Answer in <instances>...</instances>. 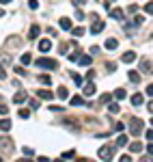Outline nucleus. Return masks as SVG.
Wrapping results in <instances>:
<instances>
[{"label": "nucleus", "mask_w": 153, "mask_h": 162, "mask_svg": "<svg viewBox=\"0 0 153 162\" xmlns=\"http://www.w3.org/2000/svg\"><path fill=\"white\" fill-rule=\"evenodd\" d=\"M114 151H116V145H104V147H99L97 156L104 160V162H110V160H112V156H114Z\"/></svg>", "instance_id": "f257e3e1"}, {"label": "nucleus", "mask_w": 153, "mask_h": 162, "mask_svg": "<svg viewBox=\"0 0 153 162\" xmlns=\"http://www.w3.org/2000/svg\"><path fill=\"white\" fill-rule=\"evenodd\" d=\"M69 61H73V63H80V65H84V67H91V65H93L91 54H80V52H73V54L69 56Z\"/></svg>", "instance_id": "f03ea898"}, {"label": "nucleus", "mask_w": 153, "mask_h": 162, "mask_svg": "<svg viewBox=\"0 0 153 162\" xmlns=\"http://www.w3.org/2000/svg\"><path fill=\"white\" fill-rule=\"evenodd\" d=\"M37 67H41V69H56L58 63L52 61V58H37Z\"/></svg>", "instance_id": "7ed1b4c3"}, {"label": "nucleus", "mask_w": 153, "mask_h": 162, "mask_svg": "<svg viewBox=\"0 0 153 162\" xmlns=\"http://www.w3.org/2000/svg\"><path fill=\"white\" fill-rule=\"evenodd\" d=\"M130 128H132V134L138 136V134L142 132V121H140V119H132V121H130Z\"/></svg>", "instance_id": "20e7f679"}, {"label": "nucleus", "mask_w": 153, "mask_h": 162, "mask_svg": "<svg viewBox=\"0 0 153 162\" xmlns=\"http://www.w3.org/2000/svg\"><path fill=\"white\" fill-rule=\"evenodd\" d=\"M37 97H39V100H45V102H50V100L54 97V93H50L47 89H39V91H37Z\"/></svg>", "instance_id": "39448f33"}, {"label": "nucleus", "mask_w": 153, "mask_h": 162, "mask_svg": "<svg viewBox=\"0 0 153 162\" xmlns=\"http://www.w3.org/2000/svg\"><path fill=\"white\" fill-rule=\"evenodd\" d=\"M104 28H106V24H104V22H101V19H95V24L91 26V33H93V35H99Z\"/></svg>", "instance_id": "423d86ee"}, {"label": "nucleus", "mask_w": 153, "mask_h": 162, "mask_svg": "<svg viewBox=\"0 0 153 162\" xmlns=\"http://www.w3.org/2000/svg\"><path fill=\"white\" fill-rule=\"evenodd\" d=\"M56 95H58V100H69V91H67V86H58V91H56Z\"/></svg>", "instance_id": "0eeeda50"}, {"label": "nucleus", "mask_w": 153, "mask_h": 162, "mask_svg": "<svg viewBox=\"0 0 153 162\" xmlns=\"http://www.w3.org/2000/svg\"><path fill=\"white\" fill-rule=\"evenodd\" d=\"M39 33H41V28H39L37 24H33V26H30V30H28V39H37V37H39Z\"/></svg>", "instance_id": "6e6552de"}, {"label": "nucleus", "mask_w": 153, "mask_h": 162, "mask_svg": "<svg viewBox=\"0 0 153 162\" xmlns=\"http://www.w3.org/2000/svg\"><path fill=\"white\" fill-rule=\"evenodd\" d=\"M119 48V41L114 39V37H110L108 41H106V50H116Z\"/></svg>", "instance_id": "1a4fd4ad"}, {"label": "nucleus", "mask_w": 153, "mask_h": 162, "mask_svg": "<svg viewBox=\"0 0 153 162\" xmlns=\"http://www.w3.org/2000/svg\"><path fill=\"white\" fill-rule=\"evenodd\" d=\"M61 28H63V30H71V28H73V24H71L69 17H63V19H61Z\"/></svg>", "instance_id": "9d476101"}, {"label": "nucleus", "mask_w": 153, "mask_h": 162, "mask_svg": "<svg viewBox=\"0 0 153 162\" xmlns=\"http://www.w3.org/2000/svg\"><path fill=\"white\" fill-rule=\"evenodd\" d=\"M11 128H13L11 119H2V121H0V130H2V132H9Z\"/></svg>", "instance_id": "9b49d317"}, {"label": "nucleus", "mask_w": 153, "mask_h": 162, "mask_svg": "<svg viewBox=\"0 0 153 162\" xmlns=\"http://www.w3.org/2000/svg\"><path fill=\"white\" fill-rule=\"evenodd\" d=\"M39 50H41V52H50V50H52V41H47V39L41 41V43H39Z\"/></svg>", "instance_id": "f8f14e48"}, {"label": "nucleus", "mask_w": 153, "mask_h": 162, "mask_svg": "<svg viewBox=\"0 0 153 162\" xmlns=\"http://www.w3.org/2000/svg\"><path fill=\"white\" fill-rule=\"evenodd\" d=\"M136 61V52H125L123 54V63H134Z\"/></svg>", "instance_id": "ddd939ff"}, {"label": "nucleus", "mask_w": 153, "mask_h": 162, "mask_svg": "<svg viewBox=\"0 0 153 162\" xmlns=\"http://www.w3.org/2000/svg\"><path fill=\"white\" fill-rule=\"evenodd\" d=\"M84 95H95V84L93 82H89V84H84Z\"/></svg>", "instance_id": "4468645a"}, {"label": "nucleus", "mask_w": 153, "mask_h": 162, "mask_svg": "<svg viewBox=\"0 0 153 162\" xmlns=\"http://www.w3.org/2000/svg\"><path fill=\"white\" fill-rule=\"evenodd\" d=\"M110 17H114V19L123 22V11H121V9H112V11H110Z\"/></svg>", "instance_id": "2eb2a0df"}, {"label": "nucleus", "mask_w": 153, "mask_h": 162, "mask_svg": "<svg viewBox=\"0 0 153 162\" xmlns=\"http://www.w3.org/2000/svg\"><path fill=\"white\" fill-rule=\"evenodd\" d=\"M108 112H110V114H119V112H121V106H119L116 102H112V104L108 106Z\"/></svg>", "instance_id": "dca6fc26"}, {"label": "nucleus", "mask_w": 153, "mask_h": 162, "mask_svg": "<svg viewBox=\"0 0 153 162\" xmlns=\"http://www.w3.org/2000/svg\"><path fill=\"white\" fill-rule=\"evenodd\" d=\"M142 102H144V97H142L140 93H136V95H132V104H134V106H140Z\"/></svg>", "instance_id": "f3484780"}, {"label": "nucleus", "mask_w": 153, "mask_h": 162, "mask_svg": "<svg viewBox=\"0 0 153 162\" xmlns=\"http://www.w3.org/2000/svg\"><path fill=\"white\" fill-rule=\"evenodd\" d=\"M84 33H86V30H84L82 26H75V28H71V35H73V37H82Z\"/></svg>", "instance_id": "a211bd4d"}, {"label": "nucleus", "mask_w": 153, "mask_h": 162, "mask_svg": "<svg viewBox=\"0 0 153 162\" xmlns=\"http://www.w3.org/2000/svg\"><path fill=\"white\" fill-rule=\"evenodd\" d=\"M127 78H130V82H140V74H138V72H130V74H127Z\"/></svg>", "instance_id": "6ab92c4d"}, {"label": "nucleus", "mask_w": 153, "mask_h": 162, "mask_svg": "<svg viewBox=\"0 0 153 162\" xmlns=\"http://www.w3.org/2000/svg\"><path fill=\"white\" fill-rule=\"evenodd\" d=\"M71 78H73V82L78 84V86H82V84H84V78H82L80 74H71Z\"/></svg>", "instance_id": "aec40b11"}, {"label": "nucleus", "mask_w": 153, "mask_h": 162, "mask_svg": "<svg viewBox=\"0 0 153 162\" xmlns=\"http://www.w3.org/2000/svg\"><path fill=\"white\" fill-rule=\"evenodd\" d=\"M24 100H26V93H24V91H19V93L13 97V102H15V104H22Z\"/></svg>", "instance_id": "412c9836"}, {"label": "nucleus", "mask_w": 153, "mask_h": 162, "mask_svg": "<svg viewBox=\"0 0 153 162\" xmlns=\"http://www.w3.org/2000/svg\"><path fill=\"white\" fill-rule=\"evenodd\" d=\"M82 104H84V100H82L80 95H73V97H71V106H82Z\"/></svg>", "instance_id": "4be33fe9"}, {"label": "nucleus", "mask_w": 153, "mask_h": 162, "mask_svg": "<svg viewBox=\"0 0 153 162\" xmlns=\"http://www.w3.org/2000/svg\"><path fill=\"white\" fill-rule=\"evenodd\" d=\"M130 151H134V153H140V151H142V145H140V143H132V145H130Z\"/></svg>", "instance_id": "5701e85b"}, {"label": "nucleus", "mask_w": 153, "mask_h": 162, "mask_svg": "<svg viewBox=\"0 0 153 162\" xmlns=\"http://www.w3.org/2000/svg\"><path fill=\"white\" fill-rule=\"evenodd\" d=\"M125 95H127L125 89H116V91H114V97H116V100H125Z\"/></svg>", "instance_id": "b1692460"}, {"label": "nucleus", "mask_w": 153, "mask_h": 162, "mask_svg": "<svg viewBox=\"0 0 153 162\" xmlns=\"http://www.w3.org/2000/svg\"><path fill=\"white\" fill-rule=\"evenodd\" d=\"M39 82L45 84V86H50V84H52V78H50V76H39Z\"/></svg>", "instance_id": "393cba45"}, {"label": "nucleus", "mask_w": 153, "mask_h": 162, "mask_svg": "<svg viewBox=\"0 0 153 162\" xmlns=\"http://www.w3.org/2000/svg\"><path fill=\"white\" fill-rule=\"evenodd\" d=\"M125 143H127V136H125V134H121V136L116 138V147H123Z\"/></svg>", "instance_id": "a878e982"}, {"label": "nucleus", "mask_w": 153, "mask_h": 162, "mask_svg": "<svg viewBox=\"0 0 153 162\" xmlns=\"http://www.w3.org/2000/svg\"><path fill=\"white\" fill-rule=\"evenodd\" d=\"M142 72H151V61H142Z\"/></svg>", "instance_id": "bb28decb"}, {"label": "nucleus", "mask_w": 153, "mask_h": 162, "mask_svg": "<svg viewBox=\"0 0 153 162\" xmlns=\"http://www.w3.org/2000/svg\"><path fill=\"white\" fill-rule=\"evenodd\" d=\"M28 9L37 11V9H39V2H37V0H28Z\"/></svg>", "instance_id": "cd10ccee"}, {"label": "nucleus", "mask_w": 153, "mask_h": 162, "mask_svg": "<svg viewBox=\"0 0 153 162\" xmlns=\"http://www.w3.org/2000/svg\"><path fill=\"white\" fill-rule=\"evenodd\" d=\"M142 9H144V13H147V15H151V13H153V5H151V2H147Z\"/></svg>", "instance_id": "c85d7f7f"}, {"label": "nucleus", "mask_w": 153, "mask_h": 162, "mask_svg": "<svg viewBox=\"0 0 153 162\" xmlns=\"http://www.w3.org/2000/svg\"><path fill=\"white\" fill-rule=\"evenodd\" d=\"M30 58H33V56H30V54L26 52V54L22 56V63H24V65H30Z\"/></svg>", "instance_id": "c756f323"}, {"label": "nucleus", "mask_w": 153, "mask_h": 162, "mask_svg": "<svg viewBox=\"0 0 153 162\" xmlns=\"http://www.w3.org/2000/svg\"><path fill=\"white\" fill-rule=\"evenodd\" d=\"M73 156H75V151H73V149H69V151H65V153H63V158H65V160H69V158H73Z\"/></svg>", "instance_id": "7c9ffc66"}, {"label": "nucleus", "mask_w": 153, "mask_h": 162, "mask_svg": "<svg viewBox=\"0 0 153 162\" xmlns=\"http://www.w3.org/2000/svg\"><path fill=\"white\" fill-rule=\"evenodd\" d=\"M22 151H24V156H28V158H30V156H33V153H35V151H33V149H30V147H24V149H22Z\"/></svg>", "instance_id": "2f4dec72"}, {"label": "nucleus", "mask_w": 153, "mask_h": 162, "mask_svg": "<svg viewBox=\"0 0 153 162\" xmlns=\"http://www.w3.org/2000/svg\"><path fill=\"white\" fill-rule=\"evenodd\" d=\"M112 100V93H104V95H101V102H110Z\"/></svg>", "instance_id": "473e14b6"}, {"label": "nucleus", "mask_w": 153, "mask_h": 162, "mask_svg": "<svg viewBox=\"0 0 153 162\" xmlns=\"http://www.w3.org/2000/svg\"><path fill=\"white\" fill-rule=\"evenodd\" d=\"M30 108L37 110V108H39V100H30Z\"/></svg>", "instance_id": "72a5a7b5"}, {"label": "nucleus", "mask_w": 153, "mask_h": 162, "mask_svg": "<svg viewBox=\"0 0 153 162\" xmlns=\"http://www.w3.org/2000/svg\"><path fill=\"white\" fill-rule=\"evenodd\" d=\"M142 22H144L142 15H136V17H134V24H142Z\"/></svg>", "instance_id": "f704fd0d"}, {"label": "nucleus", "mask_w": 153, "mask_h": 162, "mask_svg": "<svg viewBox=\"0 0 153 162\" xmlns=\"http://www.w3.org/2000/svg\"><path fill=\"white\" fill-rule=\"evenodd\" d=\"M119 162H132V156H121Z\"/></svg>", "instance_id": "c9c22d12"}, {"label": "nucleus", "mask_w": 153, "mask_h": 162, "mask_svg": "<svg viewBox=\"0 0 153 162\" xmlns=\"http://www.w3.org/2000/svg\"><path fill=\"white\" fill-rule=\"evenodd\" d=\"M123 130H125L123 123H116V125H114V132H123Z\"/></svg>", "instance_id": "e433bc0d"}, {"label": "nucleus", "mask_w": 153, "mask_h": 162, "mask_svg": "<svg viewBox=\"0 0 153 162\" xmlns=\"http://www.w3.org/2000/svg\"><path fill=\"white\" fill-rule=\"evenodd\" d=\"M7 112H9V108L5 104H0V114H7Z\"/></svg>", "instance_id": "4c0bfd02"}, {"label": "nucleus", "mask_w": 153, "mask_h": 162, "mask_svg": "<svg viewBox=\"0 0 153 162\" xmlns=\"http://www.w3.org/2000/svg\"><path fill=\"white\" fill-rule=\"evenodd\" d=\"M75 19H84V13L78 9V11H75Z\"/></svg>", "instance_id": "58836bf2"}, {"label": "nucleus", "mask_w": 153, "mask_h": 162, "mask_svg": "<svg viewBox=\"0 0 153 162\" xmlns=\"http://www.w3.org/2000/svg\"><path fill=\"white\" fill-rule=\"evenodd\" d=\"M106 67H108V72H116V65H114V63H108Z\"/></svg>", "instance_id": "ea45409f"}, {"label": "nucleus", "mask_w": 153, "mask_h": 162, "mask_svg": "<svg viewBox=\"0 0 153 162\" xmlns=\"http://www.w3.org/2000/svg\"><path fill=\"white\" fill-rule=\"evenodd\" d=\"M19 117L22 119H28V110H19Z\"/></svg>", "instance_id": "a19ab883"}, {"label": "nucleus", "mask_w": 153, "mask_h": 162, "mask_svg": "<svg viewBox=\"0 0 153 162\" xmlns=\"http://www.w3.org/2000/svg\"><path fill=\"white\" fill-rule=\"evenodd\" d=\"M15 74H19V76H24L26 72H24V67H15Z\"/></svg>", "instance_id": "79ce46f5"}, {"label": "nucleus", "mask_w": 153, "mask_h": 162, "mask_svg": "<svg viewBox=\"0 0 153 162\" xmlns=\"http://www.w3.org/2000/svg\"><path fill=\"white\" fill-rule=\"evenodd\" d=\"M71 2H73L75 7H78V5H86V0H71Z\"/></svg>", "instance_id": "37998d69"}, {"label": "nucleus", "mask_w": 153, "mask_h": 162, "mask_svg": "<svg viewBox=\"0 0 153 162\" xmlns=\"http://www.w3.org/2000/svg\"><path fill=\"white\" fill-rule=\"evenodd\" d=\"M147 95H149V97L153 95V84H149V86H147Z\"/></svg>", "instance_id": "c03bdc74"}, {"label": "nucleus", "mask_w": 153, "mask_h": 162, "mask_svg": "<svg viewBox=\"0 0 153 162\" xmlns=\"http://www.w3.org/2000/svg\"><path fill=\"white\" fill-rule=\"evenodd\" d=\"M39 162H50V158H47V156H41V158H39Z\"/></svg>", "instance_id": "a18cd8bd"}, {"label": "nucleus", "mask_w": 153, "mask_h": 162, "mask_svg": "<svg viewBox=\"0 0 153 162\" xmlns=\"http://www.w3.org/2000/svg\"><path fill=\"white\" fill-rule=\"evenodd\" d=\"M2 78H5V69H2V67H0V80H2Z\"/></svg>", "instance_id": "49530a36"}, {"label": "nucleus", "mask_w": 153, "mask_h": 162, "mask_svg": "<svg viewBox=\"0 0 153 162\" xmlns=\"http://www.w3.org/2000/svg\"><path fill=\"white\" fill-rule=\"evenodd\" d=\"M11 2V0H0V5H9Z\"/></svg>", "instance_id": "de8ad7c7"}, {"label": "nucleus", "mask_w": 153, "mask_h": 162, "mask_svg": "<svg viewBox=\"0 0 153 162\" xmlns=\"http://www.w3.org/2000/svg\"><path fill=\"white\" fill-rule=\"evenodd\" d=\"M78 162H91V160H86V158H78Z\"/></svg>", "instance_id": "09e8293b"}, {"label": "nucleus", "mask_w": 153, "mask_h": 162, "mask_svg": "<svg viewBox=\"0 0 153 162\" xmlns=\"http://www.w3.org/2000/svg\"><path fill=\"white\" fill-rule=\"evenodd\" d=\"M140 162H151V160H147V158H142V160H140Z\"/></svg>", "instance_id": "8fccbe9b"}, {"label": "nucleus", "mask_w": 153, "mask_h": 162, "mask_svg": "<svg viewBox=\"0 0 153 162\" xmlns=\"http://www.w3.org/2000/svg\"><path fill=\"white\" fill-rule=\"evenodd\" d=\"M2 15H5V11H2V9H0V17H2Z\"/></svg>", "instance_id": "3c124183"}, {"label": "nucleus", "mask_w": 153, "mask_h": 162, "mask_svg": "<svg viewBox=\"0 0 153 162\" xmlns=\"http://www.w3.org/2000/svg\"><path fill=\"white\" fill-rule=\"evenodd\" d=\"M50 162H52V160H50ZM54 162H63V160H54Z\"/></svg>", "instance_id": "603ef678"}, {"label": "nucleus", "mask_w": 153, "mask_h": 162, "mask_svg": "<svg viewBox=\"0 0 153 162\" xmlns=\"http://www.w3.org/2000/svg\"><path fill=\"white\" fill-rule=\"evenodd\" d=\"M0 162H2V158H0Z\"/></svg>", "instance_id": "864d4df0"}, {"label": "nucleus", "mask_w": 153, "mask_h": 162, "mask_svg": "<svg viewBox=\"0 0 153 162\" xmlns=\"http://www.w3.org/2000/svg\"><path fill=\"white\" fill-rule=\"evenodd\" d=\"M26 162H30V160H26Z\"/></svg>", "instance_id": "5fc2aeb1"}]
</instances>
